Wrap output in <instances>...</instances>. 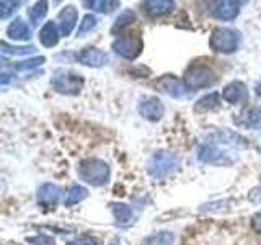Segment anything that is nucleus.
<instances>
[{"instance_id":"obj_28","label":"nucleus","mask_w":261,"mask_h":245,"mask_svg":"<svg viewBox=\"0 0 261 245\" xmlns=\"http://www.w3.org/2000/svg\"><path fill=\"white\" fill-rule=\"evenodd\" d=\"M20 5H21V0H2V4H0V18L7 20L8 16L18 10Z\"/></svg>"},{"instance_id":"obj_26","label":"nucleus","mask_w":261,"mask_h":245,"mask_svg":"<svg viewBox=\"0 0 261 245\" xmlns=\"http://www.w3.org/2000/svg\"><path fill=\"white\" fill-rule=\"evenodd\" d=\"M134 20H136V13H134L133 10H124V12H121V13L118 15L116 21H114V24H113L111 31H113V33H119L122 28H126L127 24H130Z\"/></svg>"},{"instance_id":"obj_7","label":"nucleus","mask_w":261,"mask_h":245,"mask_svg":"<svg viewBox=\"0 0 261 245\" xmlns=\"http://www.w3.org/2000/svg\"><path fill=\"white\" fill-rule=\"evenodd\" d=\"M144 43L139 36H119L113 41V51L127 61H134L141 56Z\"/></svg>"},{"instance_id":"obj_30","label":"nucleus","mask_w":261,"mask_h":245,"mask_svg":"<svg viewBox=\"0 0 261 245\" xmlns=\"http://www.w3.org/2000/svg\"><path fill=\"white\" fill-rule=\"evenodd\" d=\"M27 242L31 243V245H56V242H54L53 237L44 235V234H38V235L28 237Z\"/></svg>"},{"instance_id":"obj_9","label":"nucleus","mask_w":261,"mask_h":245,"mask_svg":"<svg viewBox=\"0 0 261 245\" xmlns=\"http://www.w3.org/2000/svg\"><path fill=\"white\" fill-rule=\"evenodd\" d=\"M240 13V4L239 0H216L212 7V15L217 20L222 21H232Z\"/></svg>"},{"instance_id":"obj_21","label":"nucleus","mask_w":261,"mask_h":245,"mask_svg":"<svg viewBox=\"0 0 261 245\" xmlns=\"http://www.w3.org/2000/svg\"><path fill=\"white\" fill-rule=\"evenodd\" d=\"M88 196V190L82 185H73L70 186L64 196V206H73L80 201H84Z\"/></svg>"},{"instance_id":"obj_22","label":"nucleus","mask_w":261,"mask_h":245,"mask_svg":"<svg viewBox=\"0 0 261 245\" xmlns=\"http://www.w3.org/2000/svg\"><path fill=\"white\" fill-rule=\"evenodd\" d=\"M47 10H49L47 0H38V2L33 5L31 10H30V20H31V23L35 24V27H38V24L44 20Z\"/></svg>"},{"instance_id":"obj_6","label":"nucleus","mask_w":261,"mask_h":245,"mask_svg":"<svg viewBox=\"0 0 261 245\" xmlns=\"http://www.w3.org/2000/svg\"><path fill=\"white\" fill-rule=\"evenodd\" d=\"M199 162L202 163H209V165H222V167H228L235 162V159L228 154L225 149L214 144H204L198 149V154H196Z\"/></svg>"},{"instance_id":"obj_15","label":"nucleus","mask_w":261,"mask_h":245,"mask_svg":"<svg viewBox=\"0 0 261 245\" xmlns=\"http://www.w3.org/2000/svg\"><path fill=\"white\" fill-rule=\"evenodd\" d=\"M61 198V188L54 183H44L38 188V203L44 208H54Z\"/></svg>"},{"instance_id":"obj_10","label":"nucleus","mask_w":261,"mask_h":245,"mask_svg":"<svg viewBox=\"0 0 261 245\" xmlns=\"http://www.w3.org/2000/svg\"><path fill=\"white\" fill-rule=\"evenodd\" d=\"M155 87H157L160 92L167 93L168 96H173V98H183L186 95L185 82L173 77V76H163L162 79L157 80Z\"/></svg>"},{"instance_id":"obj_19","label":"nucleus","mask_w":261,"mask_h":245,"mask_svg":"<svg viewBox=\"0 0 261 245\" xmlns=\"http://www.w3.org/2000/svg\"><path fill=\"white\" fill-rule=\"evenodd\" d=\"M7 36L13 41H28L31 38V28L21 18H16L8 24Z\"/></svg>"},{"instance_id":"obj_13","label":"nucleus","mask_w":261,"mask_h":245,"mask_svg":"<svg viewBox=\"0 0 261 245\" xmlns=\"http://www.w3.org/2000/svg\"><path fill=\"white\" fill-rule=\"evenodd\" d=\"M222 98L225 102L232 103V105H237V103H245L248 102L250 98V93H248V88L247 85L243 84L240 80H235V82H230L222 92Z\"/></svg>"},{"instance_id":"obj_5","label":"nucleus","mask_w":261,"mask_h":245,"mask_svg":"<svg viewBox=\"0 0 261 245\" xmlns=\"http://www.w3.org/2000/svg\"><path fill=\"white\" fill-rule=\"evenodd\" d=\"M51 85L57 93L62 95H79L84 88V79L79 74L70 72V70H56L51 79Z\"/></svg>"},{"instance_id":"obj_3","label":"nucleus","mask_w":261,"mask_h":245,"mask_svg":"<svg viewBox=\"0 0 261 245\" xmlns=\"http://www.w3.org/2000/svg\"><path fill=\"white\" fill-rule=\"evenodd\" d=\"M183 82H185V85H186L188 90H193V92H196V90L209 88V87L214 85L217 82V76L211 67H207V65L194 64L185 72Z\"/></svg>"},{"instance_id":"obj_1","label":"nucleus","mask_w":261,"mask_h":245,"mask_svg":"<svg viewBox=\"0 0 261 245\" xmlns=\"http://www.w3.org/2000/svg\"><path fill=\"white\" fill-rule=\"evenodd\" d=\"M79 177L92 186H103L110 182V165L101 159H85L79 163Z\"/></svg>"},{"instance_id":"obj_32","label":"nucleus","mask_w":261,"mask_h":245,"mask_svg":"<svg viewBox=\"0 0 261 245\" xmlns=\"http://www.w3.org/2000/svg\"><path fill=\"white\" fill-rule=\"evenodd\" d=\"M251 229L255 232L261 234V211L256 212V214H253V217H251Z\"/></svg>"},{"instance_id":"obj_25","label":"nucleus","mask_w":261,"mask_h":245,"mask_svg":"<svg viewBox=\"0 0 261 245\" xmlns=\"http://www.w3.org/2000/svg\"><path fill=\"white\" fill-rule=\"evenodd\" d=\"M2 53L4 54H12V56H28L36 51L35 46H10L7 41H2Z\"/></svg>"},{"instance_id":"obj_18","label":"nucleus","mask_w":261,"mask_h":245,"mask_svg":"<svg viewBox=\"0 0 261 245\" xmlns=\"http://www.w3.org/2000/svg\"><path fill=\"white\" fill-rule=\"evenodd\" d=\"M59 36H61V31L56 21L44 23V27L39 31V41L44 47H54L59 43Z\"/></svg>"},{"instance_id":"obj_23","label":"nucleus","mask_w":261,"mask_h":245,"mask_svg":"<svg viewBox=\"0 0 261 245\" xmlns=\"http://www.w3.org/2000/svg\"><path fill=\"white\" fill-rule=\"evenodd\" d=\"M119 5V0H87V7L100 13H110Z\"/></svg>"},{"instance_id":"obj_16","label":"nucleus","mask_w":261,"mask_h":245,"mask_svg":"<svg viewBox=\"0 0 261 245\" xmlns=\"http://www.w3.org/2000/svg\"><path fill=\"white\" fill-rule=\"evenodd\" d=\"M111 211H113V216L116 219V224L119 227H127L136 223L137 216H136L134 209L124 203H111Z\"/></svg>"},{"instance_id":"obj_20","label":"nucleus","mask_w":261,"mask_h":245,"mask_svg":"<svg viewBox=\"0 0 261 245\" xmlns=\"http://www.w3.org/2000/svg\"><path fill=\"white\" fill-rule=\"evenodd\" d=\"M220 106V95L212 92L206 96H202L198 100V103L194 105V111L198 113H207V111H214Z\"/></svg>"},{"instance_id":"obj_27","label":"nucleus","mask_w":261,"mask_h":245,"mask_svg":"<svg viewBox=\"0 0 261 245\" xmlns=\"http://www.w3.org/2000/svg\"><path fill=\"white\" fill-rule=\"evenodd\" d=\"M44 62H46V57L38 56V57H33V59H27V61H21L18 64H15V70L28 72V70H33V69L39 67V65H43Z\"/></svg>"},{"instance_id":"obj_12","label":"nucleus","mask_w":261,"mask_h":245,"mask_svg":"<svg viewBox=\"0 0 261 245\" xmlns=\"http://www.w3.org/2000/svg\"><path fill=\"white\" fill-rule=\"evenodd\" d=\"M77 61L87 67H103L108 64V56L98 47H85L77 54Z\"/></svg>"},{"instance_id":"obj_8","label":"nucleus","mask_w":261,"mask_h":245,"mask_svg":"<svg viewBox=\"0 0 261 245\" xmlns=\"http://www.w3.org/2000/svg\"><path fill=\"white\" fill-rule=\"evenodd\" d=\"M137 110L142 118L149 121H160L163 118V114H165V106H163V103L159 98H153V96L142 98L141 103L137 106Z\"/></svg>"},{"instance_id":"obj_11","label":"nucleus","mask_w":261,"mask_h":245,"mask_svg":"<svg viewBox=\"0 0 261 245\" xmlns=\"http://www.w3.org/2000/svg\"><path fill=\"white\" fill-rule=\"evenodd\" d=\"M79 20V12L73 5H67L64 7L62 10L57 15V27H59V31L62 36H70V33L73 31Z\"/></svg>"},{"instance_id":"obj_14","label":"nucleus","mask_w":261,"mask_h":245,"mask_svg":"<svg viewBox=\"0 0 261 245\" xmlns=\"http://www.w3.org/2000/svg\"><path fill=\"white\" fill-rule=\"evenodd\" d=\"M233 121L239 126L259 129L261 128V106H250L239 113V116H233Z\"/></svg>"},{"instance_id":"obj_24","label":"nucleus","mask_w":261,"mask_h":245,"mask_svg":"<svg viewBox=\"0 0 261 245\" xmlns=\"http://www.w3.org/2000/svg\"><path fill=\"white\" fill-rule=\"evenodd\" d=\"M175 240V235L168 232V231H162L157 234L149 235L147 239L142 242V245H171Z\"/></svg>"},{"instance_id":"obj_33","label":"nucleus","mask_w":261,"mask_h":245,"mask_svg":"<svg viewBox=\"0 0 261 245\" xmlns=\"http://www.w3.org/2000/svg\"><path fill=\"white\" fill-rule=\"evenodd\" d=\"M248 198L253 201V203H261V186H256L253 188V190L250 191Z\"/></svg>"},{"instance_id":"obj_31","label":"nucleus","mask_w":261,"mask_h":245,"mask_svg":"<svg viewBox=\"0 0 261 245\" xmlns=\"http://www.w3.org/2000/svg\"><path fill=\"white\" fill-rule=\"evenodd\" d=\"M67 245H98V242L96 239H93V237H90V235H80L77 239L67 242Z\"/></svg>"},{"instance_id":"obj_29","label":"nucleus","mask_w":261,"mask_h":245,"mask_svg":"<svg viewBox=\"0 0 261 245\" xmlns=\"http://www.w3.org/2000/svg\"><path fill=\"white\" fill-rule=\"evenodd\" d=\"M96 16L92 13H87L84 18H82V23L79 24V30H77V36H84L87 33H90L92 30L96 28Z\"/></svg>"},{"instance_id":"obj_34","label":"nucleus","mask_w":261,"mask_h":245,"mask_svg":"<svg viewBox=\"0 0 261 245\" xmlns=\"http://www.w3.org/2000/svg\"><path fill=\"white\" fill-rule=\"evenodd\" d=\"M243 2H247V0H243Z\"/></svg>"},{"instance_id":"obj_2","label":"nucleus","mask_w":261,"mask_h":245,"mask_svg":"<svg viewBox=\"0 0 261 245\" xmlns=\"http://www.w3.org/2000/svg\"><path fill=\"white\" fill-rule=\"evenodd\" d=\"M179 165V157L173 152L160 151L155 152L147 162V172L155 180H165L170 177Z\"/></svg>"},{"instance_id":"obj_4","label":"nucleus","mask_w":261,"mask_h":245,"mask_svg":"<svg viewBox=\"0 0 261 245\" xmlns=\"http://www.w3.org/2000/svg\"><path fill=\"white\" fill-rule=\"evenodd\" d=\"M240 39H242L240 31L232 30V28H216L211 33L209 46L211 49H214L216 53L230 54L239 49Z\"/></svg>"},{"instance_id":"obj_17","label":"nucleus","mask_w":261,"mask_h":245,"mask_svg":"<svg viewBox=\"0 0 261 245\" xmlns=\"http://www.w3.org/2000/svg\"><path fill=\"white\" fill-rule=\"evenodd\" d=\"M144 10L150 16H165L175 10V0H145Z\"/></svg>"}]
</instances>
